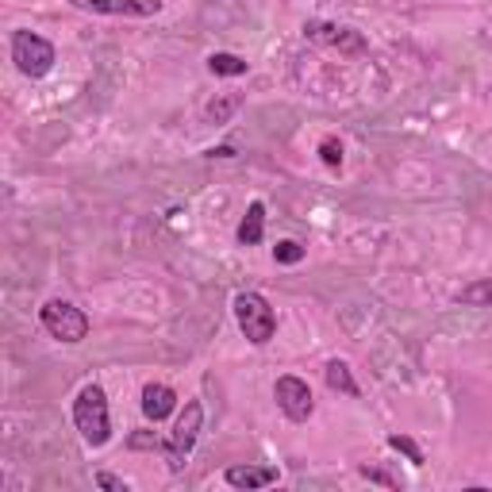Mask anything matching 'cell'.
Listing matches in <instances>:
<instances>
[{
	"label": "cell",
	"mask_w": 492,
	"mask_h": 492,
	"mask_svg": "<svg viewBox=\"0 0 492 492\" xmlns=\"http://www.w3.org/2000/svg\"><path fill=\"white\" fill-rule=\"evenodd\" d=\"M74 424L81 439L89 446H105L112 439V419H108V396L100 385H85L74 400Z\"/></svg>",
	"instance_id": "1"
},
{
	"label": "cell",
	"mask_w": 492,
	"mask_h": 492,
	"mask_svg": "<svg viewBox=\"0 0 492 492\" xmlns=\"http://www.w3.org/2000/svg\"><path fill=\"white\" fill-rule=\"evenodd\" d=\"M235 320H239V331L254 346H266L278 331V315H273L269 300L262 293H239L235 296Z\"/></svg>",
	"instance_id": "2"
},
{
	"label": "cell",
	"mask_w": 492,
	"mask_h": 492,
	"mask_svg": "<svg viewBox=\"0 0 492 492\" xmlns=\"http://www.w3.org/2000/svg\"><path fill=\"white\" fill-rule=\"evenodd\" d=\"M200 427H205V408H200L196 400H189V404H185V412L178 415V427H173V435H169V442H166V451H162L173 473H181V469H185V461H189L193 446H196Z\"/></svg>",
	"instance_id": "3"
},
{
	"label": "cell",
	"mask_w": 492,
	"mask_h": 492,
	"mask_svg": "<svg viewBox=\"0 0 492 492\" xmlns=\"http://www.w3.org/2000/svg\"><path fill=\"white\" fill-rule=\"evenodd\" d=\"M12 62L23 77H47L54 69V47L35 32H16L12 35Z\"/></svg>",
	"instance_id": "4"
},
{
	"label": "cell",
	"mask_w": 492,
	"mask_h": 492,
	"mask_svg": "<svg viewBox=\"0 0 492 492\" xmlns=\"http://www.w3.org/2000/svg\"><path fill=\"white\" fill-rule=\"evenodd\" d=\"M39 320L54 339H62V342H81L85 335H89V315L69 300H47L42 304V312H39Z\"/></svg>",
	"instance_id": "5"
},
{
	"label": "cell",
	"mask_w": 492,
	"mask_h": 492,
	"mask_svg": "<svg viewBox=\"0 0 492 492\" xmlns=\"http://www.w3.org/2000/svg\"><path fill=\"white\" fill-rule=\"evenodd\" d=\"M273 396H278V408L293 419V424H304L312 412H315V400H312V388L308 381H300V378H278V385H273Z\"/></svg>",
	"instance_id": "6"
},
{
	"label": "cell",
	"mask_w": 492,
	"mask_h": 492,
	"mask_svg": "<svg viewBox=\"0 0 492 492\" xmlns=\"http://www.w3.org/2000/svg\"><path fill=\"white\" fill-rule=\"evenodd\" d=\"M304 35L312 42H323V47H335L339 54H366V39H361V32H354V27L312 20V23H304Z\"/></svg>",
	"instance_id": "7"
},
{
	"label": "cell",
	"mask_w": 492,
	"mask_h": 492,
	"mask_svg": "<svg viewBox=\"0 0 492 492\" xmlns=\"http://www.w3.org/2000/svg\"><path fill=\"white\" fill-rule=\"evenodd\" d=\"M74 8L96 16H158L162 0H74Z\"/></svg>",
	"instance_id": "8"
},
{
	"label": "cell",
	"mask_w": 492,
	"mask_h": 492,
	"mask_svg": "<svg viewBox=\"0 0 492 492\" xmlns=\"http://www.w3.org/2000/svg\"><path fill=\"white\" fill-rule=\"evenodd\" d=\"M173 412H178V393H173L169 385L150 381L142 388V415H147L150 424H162V419H169Z\"/></svg>",
	"instance_id": "9"
},
{
	"label": "cell",
	"mask_w": 492,
	"mask_h": 492,
	"mask_svg": "<svg viewBox=\"0 0 492 492\" xmlns=\"http://www.w3.org/2000/svg\"><path fill=\"white\" fill-rule=\"evenodd\" d=\"M223 481H227L231 488L254 492V488H266V485L278 481V469H273V466H231V469L223 473Z\"/></svg>",
	"instance_id": "10"
},
{
	"label": "cell",
	"mask_w": 492,
	"mask_h": 492,
	"mask_svg": "<svg viewBox=\"0 0 492 492\" xmlns=\"http://www.w3.org/2000/svg\"><path fill=\"white\" fill-rule=\"evenodd\" d=\"M262 235H266V205H262V200H254V205L246 208L242 223H239V242L242 246H258V242H262Z\"/></svg>",
	"instance_id": "11"
},
{
	"label": "cell",
	"mask_w": 492,
	"mask_h": 492,
	"mask_svg": "<svg viewBox=\"0 0 492 492\" xmlns=\"http://www.w3.org/2000/svg\"><path fill=\"white\" fill-rule=\"evenodd\" d=\"M323 378H327V388H335V393H342V396H361V388H358V381H354V373H351V366L346 361H327V369H323Z\"/></svg>",
	"instance_id": "12"
},
{
	"label": "cell",
	"mask_w": 492,
	"mask_h": 492,
	"mask_svg": "<svg viewBox=\"0 0 492 492\" xmlns=\"http://www.w3.org/2000/svg\"><path fill=\"white\" fill-rule=\"evenodd\" d=\"M458 304H466V308H492V278H481L466 285L458 293Z\"/></svg>",
	"instance_id": "13"
},
{
	"label": "cell",
	"mask_w": 492,
	"mask_h": 492,
	"mask_svg": "<svg viewBox=\"0 0 492 492\" xmlns=\"http://www.w3.org/2000/svg\"><path fill=\"white\" fill-rule=\"evenodd\" d=\"M239 108H242V96H239V93L215 96V100H212V105L205 108V120H208V123H227V120H231V115H235Z\"/></svg>",
	"instance_id": "14"
},
{
	"label": "cell",
	"mask_w": 492,
	"mask_h": 492,
	"mask_svg": "<svg viewBox=\"0 0 492 492\" xmlns=\"http://www.w3.org/2000/svg\"><path fill=\"white\" fill-rule=\"evenodd\" d=\"M208 69L215 77H242L246 74V62L239 54H227V50H215L212 58H208Z\"/></svg>",
	"instance_id": "15"
},
{
	"label": "cell",
	"mask_w": 492,
	"mask_h": 492,
	"mask_svg": "<svg viewBox=\"0 0 492 492\" xmlns=\"http://www.w3.org/2000/svg\"><path fill=\"white\" fill-rule=\"evenodd\" d=\"M273 258H278V266H296L300 258H304V246L293 242V239H285V242L273 246Z\"/></svg>",
	"instance_id": "16"
},
{
	"label": "cell",
	"mask_w": 492,
	"mask_h": 492,
	"mask_svg": "<svg viewBox=\"0 0 492 492\" xmlns=\"http://www.w3.org/2000/svg\"><path fill=\"white\" fill-rule=\"evenodd\" d=\"M388 446H393V451H400L404 458L412 461V466H424V451H419V446H415L408 435H388Z\"/></svg>",
	"instance_id": "17"
},
{
	"label": "cell",
	"mask_w": 492,
	"mask_h": 492,
	"mask_svg": "<svg viewBox=\"0 0 492 492\" xmlns=\"http://www.w3.org/2000/svg\"><path fill=\"white\" fill-rule=\"evenodd\" d=\"M127 446H132V451H166V442L154 435V431H135L132 439H127Z\"/></svg>",
	"instance_id": "18"
},
{
	"label": "cell",
	"mask_w": 492,
	"mask_h": 492,
	"mask_svg": "<svg viewBox=\"0 0 492 492\" xmlns=\"http://www.w3.org/2000/svg\"><path fill=\"white\" fill-rule=\"evenodd\" d=\"M366 481H373V485H385V488H404V481L400 477H393V473H385V469H373V466H361L358 469Z\"/></svg>",
	"instance_id": "19"
},
{
	"label": "cell",
	"mask_w": 492,
	"mask_h": 492,
	"mask_svg": "<svg viewBox=\"0 0 492 492\" xmlns=\"http://www.w3.org/2000/svg\"><path fill=\"white\" fill-rule=\"evenodd\" d=\"M320 158H323V166L339 169V166H342V142H339V139H323V142H320Z\"/></svg>",
	"instance_id": "20"
},
{
	"label": "cell",
	"mask_w": 492,
	"mask_h": 492,
	"mask_svg": "<svg viewBox=\"0 0 492 492\" xmlns=\"http://www.w3.org/2000/svg\"><path fill=\"white\" fill-rule=\"evenodd\" d=\"M96 485L100 488H115V492H127V485L120 481V477H115V473H96Z\"/></svg>",
	"instance_id": "21"
},
{
	"label": "cell",
	"mask_w": 492,
	"mask_h": 492,
	"mask_svg": "<svg viewBox=\"0 0 492 492\" xmlns=\"http://www.w3.org/2000/svg\"><path fill=\"white\" fill-rule=\"evenodd\" d=\"M208 158H235V150H231V147H215V150H208Z\"/></svg>",
	"instance_id": "22"
}]
</instances>
